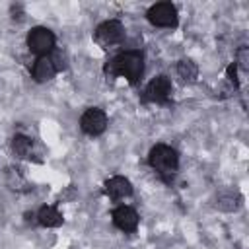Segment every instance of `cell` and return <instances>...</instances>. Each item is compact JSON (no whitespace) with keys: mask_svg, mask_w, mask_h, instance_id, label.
I'll return each mask as SVG.
<instances>
[{"mask_svg":"<svg viewBox=\"0 0 249 249\" xmlns=\"http://www.w3.org/2000/svg\"><path fill=\"white\" fill-rule=\"evenodd\" d=\"M27 47L39 56H47L54 49V35L47 27H33L27 35Z\"/></svg>","mask_w":249,"mask_h":249,"instance_id":"3957f363","label":"cell"},{"mask_svg":"<svg viewBox=\"0 0 249 249\" xmlns=\"http://www.w3.org/2000/svg\"><path fill=\"white\" fill-rule=\"evenodd\" d=\"M228 78H230V82L233 86H237V68H235V64H230L228 66Z\"/></svg>","mask_w":249,"mask_h":249,"instance_id":"5bb4252c","label":"cell"},{"mask_svg":"<svg viewBox=\"0 0 249 249\" xmlns=\"http://www.w3.org/2000/svg\"><path fill=\"white\" fill-rule=\"evenodd\" d=\"M31 138H27V136H23V134H16L14 136V142H12V148H14V152L19 156V158H27L29 154H31Z\"/></svg>","mask_w":249,"mask_h":249,"instance_id":"4fadbf2b","label":"cell"},{"mask_svg":"<svg viewBox=\"0 0 249 249\" xmlns=\"http://www.w3.org/2000/svg\"><path fill=\"white\" fill-rule=\"evenodd\" d=\"M148 19H150V23H154L158 27H175L177 25V10L169 2H160L148 10Z\"/></svg>","mask_w":249,"mask_h":249,"instance_id":"8992f818","label":"cell"},{"mask_svg":"<svg viewBox=\"0 0 249 249\" xmlns=\"http://www.w3.org/2000/svg\"><path fill=\"white\" fill-rule=\"evenodd\" d=\"M144 72V56L140 51H124L105 64L107 76H123L130 84H136Z\"/></svg>","mask_w":249,"mask_h":249,"instance_id":"6da1fadb","label":"cell"},{"mask_svg":"<svg viewBox=\"0 0 249 249\" xmlns=\"http://www.w3.org/2000/svg\"><path fill=\"white\" fill-rule=\"evenodd\" d=\"M148 163L165 179L169 181L173 177V173L177 171V165H179V158H177V152L167 146V144H158L150 150V156H148Z\"/></svg>","mask_w":249,"mask_h":249,"instance_id":"7a4b0ae2","label":"cell"},{"mask_svg":"<svg viewBox=\"0 0 249 249\" xmlns=\"http://www.w3.org/2000/svg\"><path fill=\"white\" fill-rule=\"evenodd\" d=\"M177 74H179L185 82H193V80H196V76H198V68H196V64H195L193 60L183 58V60H179V64H177Z\"/></svg>","mask_w":249,"mask_h":249,"instance_id":"7c38bea8","label":"cell"},{"mask_svg":"<svg viewBox=\"0 0 249 249\" xmlns=\"http://www.w3.org/2000/svg\"><path fill=\"white\" fill-rule=\"evenodd\" d=\"M105 191L111 198H124V196H130L132 195V185L128 179L117 175V177H111L107 183H105Z\"/></svg>","mask_w":249,"mask_h":249,"instance_id":"9c48e42d","label":"cell"},{"mask_svg":"<svg viewBox=\"0 0 249 249\" xmlns=\"http://www.w3.org/2000/svg\"><path fill=\"white\" fill-rule=\"evenodd\" d=\"M80 126H82V130H84L86 134L97 136V134H101V132L107 128V115H105L101 109L91 107V109H88V111L82 115Z\"/></svg>","mask_w":249,"mask_h":249,"instance_id":"52a82bcc","label":"cell"},{"mask_svg":"<svg viewBox=\"0 0 249 249\" xmlns=\"http://www.w3.org/2000/svg\"><path fill=\"white\" fill-rule=\"evenodd\" d=\"M93 37L101 47H113V45H119L124 39V27L119 19H109V21H103L95 29Z\"/></svg>","mask_w":249,"mask_h":249,"instance_id":"277c9868","label":"cell"},{"mask_svg":"<svg viewBox=\"0 0 249 249\" xmlns=\"http://www.w3.org/2000/svg\"><path fill=\"white\" fill-rule=\"evenodd\" d=\"M171 97V82L167 76H158L154 78L142 95V101H152V103H167Z\"/></svg>","mask_w":249,"mask_h":249,"instance_id":"5b68a950","label":"cell"},{"mask_svg":"<svg viewBox=\"0 0 249 249\" xmlns=\"http://www.w3.org/2000/svg\"><path fill=\"white\" fill-rule=\"evenodd\" d=\"M56 74V66L53 62V58L47 54V56H39L33 64V78L35 82H47L51 80L53 76Z\"/></svg>","mask_w":249,"mask_h":249,"instance_id":"30bf717a","label":"cell"},{"mask_svg":"<svg viewBox=\"0 0 249 249\" xmlns=\"http://www.w3.org/2000/svg\"><path fill=\"white\" fill-rule=\"evenodd\" d=\"M113 224L123 231H134L138 228V214L130 206H119L113 210Z\"/></svg>","mask_w":249,"mask_h":249,"instance_id":"ba28073f","label":"cell"},{"mask_svg":"<svg viewBox=\"0 0 249 249\" xmlns=\"http://www.w3.org/2000/svg\"><path fill=\"white\" fill-rule=\"evenodd\" d=\"M37 218H39V224L41 226H47V228H54V226H60L62 224V214L54 206H43L39 210Z\"/></svg>","mask_w":249,"mask_h":249,"instance_id":"8fae6325","label":"cell"}]
</instances>
